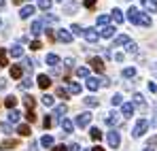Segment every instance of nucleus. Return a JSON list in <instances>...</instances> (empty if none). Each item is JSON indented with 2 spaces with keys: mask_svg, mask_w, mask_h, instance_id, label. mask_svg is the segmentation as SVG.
Returning <instances> with one entry per match:
<instances>
[{
  "mask_svg": "<svg viewBox=\"0 0 157 151\" xmlns=\"http://www.w3.org/2000/svg\"><path fill=\"white\" fill-rule=\"evenodd\" d=\"M91 151H106V149H104V147H100V145H96V147H94Z\"/></svg>",
  "mask_w": 157,
  "mask_h": 151,
  "instance_id": "13d9d810",
  "label": "nucleus"
},
{
  "mask_svg": "<svg viewBox=\"0 0 157 151\" xmlns=\"http://www.w3.org/2000/svg\"><path fill=\"white\" fill-rule=\"evenodd\" d=\"M138 17H140V11H138L136 6H130V11H128V19H130L132 24L138 26Z\"/></svg>",
  "mask_w": 157,
  "mask_h": 151,
  "instance_id": "f8f14e48",
  "label": "nucleus"
},
{
  "mask_svg": "<svg viewBox=\"0 0 157 151\" xmlns=\"http://www.w3.org/2000/svg\"><path fill=\"white\" fill-rule=\"evenodd\" d=\"M72 64H75V60H72V58H68V60H66V66H68V68H72Z\"/></svg>",
  "mask_w": 157,
  "mask_h": 151,
  "instance_id": "6e6d98bb",
  "label": "nucleus"
},
{
  "mask_svg": "<svg viewBox=\"0 0 157 151\" xmlns=\"http://www.w3.org/2000/svg\"><path fill=\"white\" fill-rule=\"evenodd\" d=\"M55 94H57L59 98H68V89H64V87H57V89H55Z\"/></svg>",
  "mask_w": 157,
  "mask_h": 151,
  "instance_id": "c03bdc74",
  "label": "nucleus"
},
{
  "mask_svg": "<svg viewBox=\"0 0 157 151\" xmlns=\"http://www.w3.org/2000/svg\"><path fill=\"white\" fill-rule=\"evenodd\" d=\"M36 83H38V87H40V89H47V87L51 85V77H47V75H38Z\"/></svg>",
  "mask_w": 157,
  "mask_h": 151,
  "instance_id": "6e6552de",
  "label": "nucleus"
},
{
  "mask_svg": "<svg viewBox=\"0 0 157 151\" xmlns=\"http://www.w3.org/2000/svg\"><path fill=\"white\" fill-rule=\"evenodd\" d=\"M68 151H78V145H77V143H72V145L68 147Z\"/></svg>",
  "mask_w": 157,
  "mask_h": 151,
  "instance_id": "4d7b16f0",
  "label": "nucleus"
},
{
  "mask_svg": "<svg viewBox=\"0 0 157 151\" xmlns=\"http://www.w3.org/2000/svg\"><path fill=\"white\" fill-rule=\"evenodd\" d=\"M110 19H113L115 24H123V11H121V9H113V11H110Z\"/></svg>",
  "mask_w": 157,
  "mask_h": 151,
  "instance_id": "9d476101",
  "label": "nucleus"
},
{
  "mask_svg": "<svg viewBox=\"0 0 157 151\" xmlns=\"http://www.w3.org/2000/svg\"><path fill=\"white\" fill-rule=\"evenodd\" d=\"M2 87H6V81H2V79H0V89H2Z\"/></svg>",
  "mask_w": 157,
  "mask_h": 151,
  "instance_id": "bf43d9fd",
  "label": "nucleus"
},
{
  "mask_svg": "<svg viewBox=\"0 0 157 151\" xmlns=\"http://www.w3.org/2000/svg\"><path fill=\"white\" fill-rule=\"evenodd\" d=\"M24 66H26V70H32V66H34V62H32L30 58H26V60H24Z\"/></svg>",
  "mask_w": 157,
  "mask_h": 151,
  "instance_id": "8fccbe9b",
  "label": "nucleus"
},
{
  "mask_svg": "<svg viewBox=\"0 0 157 151\" xmlns=\"http://www.w3.org/2000/svg\"><path fill=\"white\" fill-rule=\"evenodd\" d=\"M142 6L149 13H157V0H142Z\"/></svg>",
  "mask_w": 157,
  "mask_h": 151,
  "instance_id": "f3484780",
  "label": "nucleus"
},
{
  "mask_svg": "<svg viewBox=\"0 0 157 151\" xmlns=\"http://www.w3.org/2000/svg\"><path fill=\"white\" fill-rule=\"evenodd\" d=\"M40 102H43L45 106H53V104H55V100H53V96H49V94H45V96L40 98Z\"/></svg>",
  "mask_w": 157,
  "mask_h": 151,
  "instance_id": "473e14b6",
  "label": "nucleus"
},
{
  "mask_svg": "<svg viewBox=\"0 0 157 151\" xmlns=\"http://www.w3.org/2000/svg\"><path fill=\"white\" fill-rule=\"evenodd\" d=\"M70 34H72V36H81V34H83V28H81V26H70Z\"/></svg>",
  "mask_w": 157,
  "mask_h": 151,
  "instance_id": "4c0bfd02",
  "label": "nucleus"
},
{
  "mask_svg": "<svg viewBox=\"0 0 157 151\" xmlns=\"http://www.w3.org/2000/svg\"><path fill=\"white\" fill-rule=\"evenodd\" d=\"M98 34H100L102 38H113V36H115V28H113V26H104Z\"/></svg>",
  "mask_w": 157,
  "mask_h": 151,
  "instance_id": "4468645a",
  "label": "nucleus"
},
{
  "mask_svg": "<svg viewBox=\"0 0 157 151\" xmlns=\"http://www.w3.org/2000/svg\"><path fill=\"white\" fill-rule=\"evenodd\" d=\"M51 124H53L51 115H47V117H45V119H43V126H45V128H47V130H49V128H51Z\"/></svg>",
  "mask_w": 157,
  "mask_h": 151,
  "instance_id": "09e8293b",
  "label": "nucleus"
},
{
  "mask_svg": "<svg viewBox=\"0 0 157 151\" xmlns=\"http://www.w3.org/2000/svg\"><path fill=\"white\" fill-rule=\"evenodd\" d=\"M21 85H24V87H26V89H30V87H32V79H30V77H26V79H24V83H21Z\"/></svg>",
  "mask_w": 157,
  "mask_h": 151,
  "instance_id": "3c124183",
  "label": "nucleus"
},
{
  "mask_svg": "<svg viewBox=\"0 0 157 151\" xmlns=\"http://www.w3.org/2000/svg\"><path fill=\"white\" fill-rule=\"evenodd\" d=\"M85 85H87V89H89V92H96L98 87H108V85H110V81L104 79V77H87Z\"/></svg>",
  "mask_w": 157,
  "mask_h": 151,
  "instance_id": "f257e3e1",
  "label": "nucleus"
},
{
  "mask_svg": "<svg viewBox=\"0 0 157 151\" xmlns=\"http://www.w3.org/2000/svg\"><path fill=\"white\" fill-rule=\"evenodd\" d=\"M40 145H43V147H53V136L45 134V136L40 138Z\"/></svg>",
  "mask_w": 157,
  "mask_h": 151,
  "instance_id": "c85d7f7f",
  "label": "nucleus"
},
{
  "mask_svg": "<svg viewBox=\"0 0 157 151\" xmlns=\"http://www.w3.org/2000/svg\"><path fill=\"white\" fill-rule=\"evenodd\" d=\"M144 151H153V147H147V149H144Z\"/></svg>",
  "mask_w": 157,
  "mask_h": 151,
  "instance_id": "69168bd1",
  "label": "nucleus"
},
{
  "mask_svg": "<svg viewBox=\"0 0 157 151\" xmlns=\"http://www.w3.org/2000/svg\"><path fill=\"white\" fill-rule=\"evenodd\" d=\"M106 141H108V147H110V149H117V147H119V143H121V136H119V132H115V130H113V132H108V134H106Z\"/></svg>",
  "mask_w": 157,
  "mask_h": 151,
  "instance_id": "f03ea898",
  "label": "nucleus"
},
{
  "mask_svg": "<svg viewBox=\"0 0 157 151\" xmlns=\"http://www.w3.org/2000/svg\"><path fill=\"white\" fill-rule=\"evenodd\" d=\"M17 134H19V136H30L32 130H30L28 124H19V126H17Z\"/></svg>",
  "mask_w": 157,
  "mask_h": 151,
  "instance_id": "aec40b11",
  "label": "nucleus"
},
{
  "mask_svg": "<svg viewBox=\"0 0 157 151\" xmlns=\"http://www.w3.org/2000/svg\"><path fill=\"white\" fill-rule=\"evenodd\" d=\"M40 22H43V26H45V24H47V26H55V24H57V17H55V15H45Z\"/></svg>",
  "mask_w": 157,
  "mask_h": 151,
  "instance_id": "a878e982",
  "label": "nucleus"
},
{
  "mask_svg": "<svg viewBox=\"0 0 157 151\" xmlns=\"http://www.w3.org/2000/svg\"><path fill=\"white\" fill-rule=\"evenodd\" d=\"M68 94H81V85L70 81V87H68Z\"/></svg>",
  "mask_w": 157,
  "mask_h": 151,
  "instance_id": "e433bc0d",
  "label": "nucleus"
},
{
  "mask_svg": "<svg viewBox=\"0 0 157 151\" xmlns=\"http://www.w3.org/2000/svg\"><path fill=\"white\" fill-rule=\"evenodd\" d=\"M128 43H130V36L121 34V36H117V38H115V43H113V45H115V47H123V45H128Z\"/></svg>",
  "mask_w": 157,
  "mask_h": 151,
  "instance_id": "b1692460",
  "label": "nucleus"
},
{
  "mask_svg": "<svg viewBox=\"0 0 157 151\" xmlns=\"http://www.w3.org/2000/svg\"><path fill=\"white\" fill-rule=\"evenodd\" d=\"M59 126H62V130H64V134H70V132L75 130V124H72L70 119H66V117L59 121Z\"/></svg>",
  "mask_w": 157,
  "mask_h": 151,
  "instance_id": "2eb2a0df",
  "label": "nucleus"
},
{
  "mask_svg": "<svg viewBox=\"0 0 157 151\" xmlns=\"http://www.w3.org/2000/svg\"><path fill=\"white\" fill-rule=\"evenodd\" d=\"M151 17L149 15H144V13H140V17H138V26H144V28H151Z\"/></svg>",
  "mask_w": 157,
  "mask_h": 151,
  "instance_id": "412c9836",
  "label": "nucleus"
},
{
  "mask_svg": "<svg viewBox=\"0 0 157 151\" xmlns=\"http://www.w3.org/2000/svg\"><path fill=\"white\" fill-rule=\"evenodd\" d=\"M13 4H21V0H13Z\"/></svg>",
  "mask_w": 157,
  "mask_h": 151,
  "instance_id": "e2e57ef3",
  "label": "nucleus"
},
{
  "mask_svg": "<svg viewBox=\"0 0 157 151\" xmlns=\"http://www.w3.org/2000/svg\"><path fill=\"white\" fill-rule=\"evenodd\" d=\"M0 24H2V22H0Z\"/></svg>",
  "mask_w": 157,
  "mask_h": 151,
  "instance_id": "774afa93",
  "label": "nucleus"
},
{
  "mask_svg": "<svg viewBox=\"0 0 157 151\" xmlns=\"http://www.w3.org/2000/svg\"><path fill=\"white\" fill-rule=\"evenodd\" d=\"M9 64V60H6V51L0 49V66H6Z\"/></svg>",
  "mask_w": 157,
  "mask_h": 151,
  "instance_id": "79ce46f5",
  "label": "nucleus"
},
{
  "mask_svg": "<svg viewBox=\"0 0 157 151\" xmlns=\"http://www.w3.org/2000/svg\"><path fill=\"white\" fill-rule=\"evenodd\" d=\"M55 38L62 41V43H72V34H70L68 30H57V32H55Z\"/></svg>",
  "mask_w": 157,
  "mask_h": 151,
  "instance_id": "39448f33",
  "label": "nucleus"
},
{
  "mask_svg": "<svg viewBox=\"0 0 157 151\" xmlns=\"http://www.w3.org/2000/svg\"><path fill=\"white\" fill-rule=\"evenodd\" d=\"M0 9H4V0H0Z\"/></svg>",
  "mask_w": 157,
  "mask_h": 151,
  "instance_id": "0e129e2a",
  "label": "nucleus"
},
{
  "mask_svg": "<svg viewBox=\"0 0 157 151\" xmlns=\"http://www.w3.org/2000/svg\"><path fill=\"white\" fill-rule=\"evenodd\" d=\"M85 104H87L89 109H94V106H98V104H100V100H98V98H94V96H89V98H85Z\"/></svg>",
  "mask_w": 157,
  "mask_h": 151,
  "instance_id": "f704fd0d",
  "label": "nucleus"
},
{
  "mask_svg": "<svg viewBox=\"0 0 157 151\" xmlns=\"http://www.w3.org/2000/svg\"><path fill=\"white\" fill-rule=\"evenodd\" d=\"M89 132H91V138H94V141H100V138H102V130H100V128H91Z\"/></svg>",
  "mask_w": 157,
  "mask_h": 151,
  "instance_id": "72a5a7b5",
  "label": "nucleus"
},
{
  "mask_svg": "<svg viewBox=\"0 0 157 151\" xmlns=\"http://www.w3.org/2000/svg\"><path fill=\"white\" fill-rule=\"evenodd\" d=\"M125 47H128V51H130V53H136V51H138V45H136V43H128V45H125Z\"/></svg>",
  "mask_w": 157,
  "mask_h": 151,
  "instance_id": "de8ad7c7",
  "label": "nucleus"
},
{
  "mask_svg": "<svg viewBox=\"0 0 157 151\" xmlns=\"http://www.w3.org/2000/svg\"><path fill=\"white\" fill-rule=\"evenodd\" d=\"M89 66H91L96 73H104V62H102V58H91V60H89Z\"/></svg>",
  "mask_w": 157,
  "mask_h": 151,
  "instance_id": "0eeeda50",
  "label": "nucleus"
},
{
  "mask_svg": "<svg viewBox=\"0 0 157 151\" xmlns=\"http://www.w3.org/2000/svg\"><path fill=\"white\" fill-rule=\"evenodd\" d=\"M17 145H19V141H17V138H6V141H2L0 149H13V147H17Z\"/></svg>",
  "mask_w": 157,
  "mask_h": 151,
  "instance_id": "a211bd4d",
  "label": "nucleus"
},
{
  "mask_svg": "<svg viewBox=\"0 0 157 151\" xmlns=\"http://www.w3.org/2000/svg\"><path fill=\"white\" fill-rule=\"evenodd\" d=\"M117 121H119V113H115V111H110V113L104 117V124H106V126H115Z\"/></svg>",
  "mask_w": 157,
  "mask_h": 151,
  "instance_id": "ddd939ff",
  "label": "nucleus"
},
{
  "mask_svg": "<svg viewBox=\"0 0 157 151\" xmlns=\"http://www.w3.org/2000/svg\"><path fill=\"white\" fill-rule=\"evenodd\" d=\"M40 32H43V22L36 19V22L32 24V34H34V36H40Z\"/></svg>",
  "mask_w": 157,
  "mask_h": 151,
  "instance_id": "393cba45",
  "label": "nucleus"
},
{
  "mask_svg": "<svg viewBox=\"0 0 157 151\" xmlns=\"http://www.w3.org/2000/svg\"><path fill=\"white\" fill-rule=\"evenodd\" d=\"M77 75H78V77H83V79H87V77H89V68L81 66V68H77Z\"/></svg>",
  "mask_w": 157,
  "mask_h": 151,
  "instance_id": "ea45409f",
  "label": "nucleus"
},
{
  "mask_svg": "<svg viewBox=\"0 0 157 151\" xmlns=\"http://www.w3.org/2000/svg\"><path fill=\"white\" fill-rule=\"evenodd\" d=\"M19 119H21V113L15 111V109H11V111H9V121H11V124H19Z\"/></svg>",
  "mask_w": 157,
  "mask_h": 151,
  "instance_id": "6ab92c4d",
  "label": "nucleus"
},
{
  "mask_svg": "<svg viewBox=\"0 0 157 151\" xmlns=\"http://www.w3.org/2000/svg\"><path fill=\"white\" fill-rule=\"evenodd\" d=\"M147 128H149V121H144V119H140V121H138V124L134 126V132H132V134H134L136 138H138V136H144V132H147Z\"/></svg>",
  "mask_w": 157,
  "mask_h": 151,
  "instance_id": "7ed1b4c3",
  "label": "nucleus"
},
{
  "mask_svg": "<svg viewBox=\"0 0 157 151\" xmlns=\"http://www.w3.org/2000/svg\"><path fill=\"white\" fill-rule=\"evenodd\" d=\"M149 147H157V136H153V138L149 141Z\"/></svg>",
  "mask_w": 157,
  "mask_h": 151,
  "instance_id": "5fc2aeb1",
  "label": "nucleus"
},
{
  "mask_svg": "<svg viewBox=\"0 0 157 151\" xmlns=\"http://www.w3.org/2000/svg\"><path fill=\"white\" fill-rule=\"evenodd\" d=\"M24 102H26L28 111H32V109H34V104H36V100H34V98H32L30 94H28V96H24Z\"/></svg>",
  "mask_w": 157,
  "mask_h": 151,
  "instance_id": "7c9ffc66",
  "label": "nucleus"
},
{
  "mask_svg": "<svg viewBox=\"0 0 157 151\" xmlns=\"http://www.w3.org/2000/svg\"><path fill=\"white\" fill-rule=\"evenodd\" d=\"M83 4H85L87 9H94V6H96V0H83Z\"/></svg>",
  "mask_w": 157,
  "mask_h": 151,
  "instance_id": "603ef678",
  "label": "nucleus"
},
{
  "mask_svg": "<svg viewBox=\"0 0 157 151\" xmlns=\"http://www.w3.org/2000/svg\"><path fill=\"white\" fill-rule=\"evenodd\" d=\"M77 9H78L77 2H68V4H64V11H66V13H70V15H72V13H75Z\"/></svg>",
  "mask_w": 157,
  "mask_h": 151,
  "instance_id": "c756f323",
  "label": "nucleus"
},
{
  "mask_svg": "<svg viewBox=\"0 0 157 151\" xmlns=\"http://www.w3.org/2000/svg\"><path fill=\"white\" fill-rule=\"evenodd\" d=\"M51 4H53V0H38V9L40 11H49Z\"/></svg>",
  "mask_w": 157,
  "mask_h": 151,
  "instance_id": "cd10ccee",
  "label": "nucleus"
},
{
  "mask_svg": "<svg viewBox=\"0 0 157 151\" xmlns=\"http://www.w3.org/2000/svg\"><path fill=\"white\" fill-rule=\"evenodd\" d=\"M66 111H68V106H66V104H57V106H55V111H53V115L62 121V119H64V115H66Z\"/></svg>",
  "mask_w": 157,
  "mask_h": 151,
  "instance_id": "dca6fc26",
  "label": "nucleus"
},
{
  "mask_svg": "<svg viewBox=\"0 0 157 151\" xmlns=\"http://www.w3.org/2000/svg\"><path fill=\"white\" fill-rule=\"evenodd\" d=\"M26 119L30 121V124H34V121H36V115H34V111H28V113H26Z\"/></svg>",
  "mask_w": 157,
  "mask_h": 151,
  "instance_id": "49530a36",
  "label": "nucleus"
},
{
  "mask_svg": "<svg viewBox=\"0 0 157 151\" xmlns=\"http://www.w3.org/2000/svg\"><path fill=\"white\" fill-rule=\"evenodd\" d=\"M40 47H43V45H40V41H32V43H30V49H32V51H38Z\"/></svg>",
  "mask_w": 157,
  "mask_h": 151,
  "instance_id": "a18cd8bd",
  "label": "nucleus"
},
{
  "mask_svg": "<svg viewBox=\"0 0 157 151\" xmlns=\"http://www.w3.org/2000/svg\"><path fill=\"white\" fill-rule=\"evenodd\" d=\"M9 53H11V58H24V47H19V45H13Z\"/></svg>",
  "mask_w": 157,
  "mask_h": 151,
  "instance_id": "4be33fe9",
  "label": "nucleus"
},
{
  "mask_svg": "<svg viewBox=\"0 0 157 151\" xmlns=\"http://www.w3.org/2000/svg\"><path fill=\"white\" fill-rule=\"evenodd\" d=\"M134 104H136V106H144V98H142L140 94H136V96H134Z\"/></svg>",
  "mask_w": 157,
  "mask_h": 151,
  "instance_id": "37998d69",
  "label": "nucleus"
},
{
  "mask_svg": "<svg viewBox=\"0 0 157 151\" xmlns=\"http://www.w3.org/2000/svg\"><path fill=\"white\" fill-rule=\"evenodd\" d=\"M121 115H123V117H132V115H134V104H132V102H123V104H121Z\"/></svg>",
  "mask_w": 157,
  "mask_h": 151,
  "instance_id": "9b49d317",
  "label": "nucleus"
},
{
  "mask_svg": "<svg viewBox=\"0 0 157 151\" xmlns=\"http://www.w3.org/2000/svg\"><path fill=\"white\" fill-rule=\"evenodd\" d=\"M153 73H155V75H157V62H155V64H153Z\"/></svg>",
  "mask_w": 157,
  "mask_h": 151,
  "instance_id": "052dcab7",
  "label": "nucleus"
},
{
  "mask_svg": "<svg viewBox=\"0 0 157 151\" xmlns=\"http://www.w3.org/2000/svg\"><path fill=\"white\" fill-rule=\"evenodd\" d=\"M110 102H113L115 106H119V104H123V96H121V94H115V96L110 98Z\"/></svg>",
  "mask_w": 157,
  "mask_h": 151,
  "instance_id": "58836bf2",
  "label": "nucleus"
},
{
  "mask_svg": "<svg viewBox=\"0 0 157 151\" xmlns=\"http://www.w3.org/2000/svg\"><path fill=\"white\" fill-rule=\"evenodd\" d=\"M83 36H85V41H89V43H96V41L100 38V34H98L94 28H87V30H83Z\"/></svg>",
  "mask_w": 157,
  "mask_h": 151,
  "instance_id": "423d86ee",
  "label": "nucleus"
},
{
  "mask_svg": "<svg viewBox=\"0 0 157 151\" xmlns=\"http://www.w3.org/2000/svg\"><path fill=\"white\" fill-rule=\"evenodd\" d=\"M34 11H36V9H34L32 4H28V6H21V11H19V17H21V19H28V17H32V15H34Z\"/></svg>",
  "mask_w": 157,
  "mask_h": 151,
  "instance_id": "1a4fd4ad",
  "label": "nucleus"
},
{
  "mask_svg": "<svg viewBox=\"0 0 157 151\" xmlns=\"http://www.w3.org/2000/svg\"><path fill=\"white\" fill-rule=\"evenodd\" d=\"M153 126L157 128V115H155V117H153Z\"/></svg>",
  "mask_w": 157,
  "mask_h": 151,
  "instance_id": "680f3d73",
  "label": "nucleus"
},
{
  "mask_svg": "<svg viewBox=\"0 0 157 151\" xmlns=\"http://www.w3.org/2000/svg\"><path fill=\"white\" fill-rule=\"evenodd\" d=\"M4 106H6V109H15V106H17V98H15V96H6Z\"/></svg>",
  "mask_w": 157,
  "mask_h": 151,
  "instance_id": "bb28decb",
  "label": "nucleus"
},
{
  "mask_svg": "<svg viewBox=\"0 0 157 151\" xmlns=\"http://www.w3.org/2000/svg\"><path fill=\"white\" fill-rule=\"evenodd\" d=\"M91 117H94L91 113H81V115L77 117V126L78 128H87L89 124H91Z\"/></svg>",
  "mask_w": 157,
  "mask_h": 151,
  "instance_id": "20e7f679",
  "label": "nucleus"
},
{
  "mask_svg": "<svg viewBox=\"0 0 157 151\" xmlns=\"http://www.w3.org/2000/svg\"><path fill=\"white\" fill-rule=\"evenodd\" d=\"M57 2H64V0H57Z\"/></svg>",
  "mask_w": 157,
  "mask_h": 151,
  "instance_id": "338daca9",
  "label": "nucleus"
},
{
  "mask_svg": "<svg viewBox=\"0 0 157 151\" xmlns=\"http://www.w3.org/2000/svg\"><path fill=\"white\" fill-rule=\"evenodd\" d=\"M11 77L13 79H19L21 77V66H11Z\"/></svg>",
  "mask_w": 157,
  "mask_h": 151,
  "instance_id": "c9c22d12",
  "label": "nucleus"
},
{
  "mask_svg": "<svg viewBox=\"0 0 157 151\" xmlns=\"http://www.w3.org/2000/svg\"><path fill=\"white\" fill-rule=\"evenodd\" d=\"M123 77H125V79H132V77H136V68H134V66H128V68H123Z\"/></svg>",
  "mask_w": 157,
  "mask_h": 151,
  "instance_id": "2f4dec72",
  "label": "nucleus"
},
{
  "mask_svg": "<svg viewBox=\"0 0 157 151\" xmlns=\"http://www.w3.org/2000/svg\"><path fill=\"white\" fill-rule=\"evenodd\" d=\"M96 22H98V26H102V28H104V26H108V15H98V19H96Z\"/></svg>",
  "mask_w": 157,
  "mask_h": 151,
  "instance_id": "a19ab883",
  "label": "nucleus"
},
{
  "mask_svg": "<svg viewBox=\"0 0 157 151\" xmlns=\"http://www.w3.org/2000/svg\"><path fill=\"white\" fill-rule=\"evenodd\" d=\"M45 62H47L49 66H53V68H57V64H59V58H57L55 53H49V55L45 58Z\"/></svg>",
  "mask_w": 157,
  "mask_h": 151,
  "instance_id": "5701e85b",
  "label": "nucleus"
},
{
  "mask_svg": "<svg viewBox=\"0 0 157 151\" xmlns=\"http://www.w3.org/2000/svg\"><path fill=\"white\" fill-rule=\"evenodd\" d=\"M51 151H68V147H64V145H57V147H53Z\"/></svg>",
  "mask_w": 157,
  "mask_h": 151,
  "instance_id": "864d4df0",
  "label": "nucleus"
}]
</instances>
